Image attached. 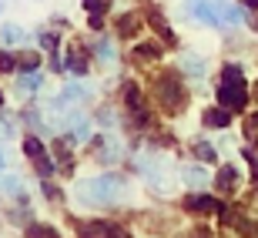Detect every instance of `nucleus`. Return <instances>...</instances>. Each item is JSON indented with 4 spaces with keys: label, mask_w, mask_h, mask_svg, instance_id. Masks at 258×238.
I'll return each mask as SVG.
<instances>
[{
    "label": "nucleus",
    "mask_w": 258,
    "mask_h": 238,
    "mask_svg": "<svg viewBox=\"0 0 258 238\" xmlns=\"http://www.w3.org/2000/svg\"><path fill=\"white\" fill-rule=\"evenodd\" d=\"M154 94H158V104H161L168 114H178V111L188 104V94L181 91V84H178L174 74H161L158 77V81H154Z\"/></svg>",
    "instance_id": "1"
},
{
    "label": "nucleus",
    "mask_w": 258,
    "mask_h": 238,
    "mask_svg": "<svg viewBox=\"0 0 258 238\" xmlns=\"http://www.w3.org/2000/svg\"><path fill=\"white\" fill-rule=\"evenodd\" d=\"M218 101L228 107V111H241V107L248 104V91H245V84H228V81H221Z\"/></svg>",
    "instance_id": "2"
},
{
    "label": "nucleus",
    "mask_w": 258,
    "mask_h": 238,
    "mask_svg": "<svg viewBox=\"0 0 258 238\" xmlns=\"http://www.w3.org/2000/svg\"><path fill=\"white\" fill-rule=\"evenodd\" d=\"M77 191H81V198H84V201H107V198H111V185H107L104 178H101V181H81Z\"/></svg>",
    "instance_id": "3"
},
{
    "label": "nucleus",
    "mask_w": 258,
    "mask_h": 238,
    "mask_svg": "<svg viewBox=\"0 0 258 238\" xmlns=\"http://www.w3.org/2000/svg\"><path fill=\"white\" fill-rule=\"evenodd\" d=\"M184 208L188 211H201V215H218V211H225L221 201L211 198V195H191V198H184Z\"/></svg>",
    "instance_id": "4"
},
{
    "label": "nucleus",
    "mask_w": 258,
    "mask_h": 238,
    "mask_svg": "<svg viewBox=\"0 0 258 238\" xmlns=\"http://www.w3.org/2000/svg\"><path fill=\"white\" fill-rule=\"evenodd\" d=\"M228 121H231V114H228V107H225V104L205 111V124H208V128H228Z\"/></svg>",
    "instance_id": "5"
},
{
    "label": "nucleus",
    "mask_w": 258,
    "mask_h": 238,
    "mask_svg": "<svg viewBox=\"0 0 258 238\" xmlns=\"http://www.w3.org/2000/svg\"><path fill=\"white\" fill-rule=\"evenodd\" d=\"M77 231L81 235H124V231L117 228V225H104V221H94V225H77Z\"/></svg>",
    "instance_id": "6"
},
{
    "label": "nucleus",
    "mask_w": 258,
    "mask_h": 238,
    "mask_svg": "<svg viewBox=\"0 0 258 238\" xmlns=\"http://www.w3.org/2000/svg\"><path fill=\"white\" fill-rule=\"evenodd\" d=\"M50 148H54V154H57L60 171H64V174H71V168H74V158H71V148H67V141H54Z\"/></svg>",
    "instance_id": "7"
},
{
    "label": "nucleus",
    "mask_w": 258,
    "mask_h": 238,
    "mask_svg": "<svg viewBox=\"0 0 258 238\" xmlns=\"http://www.w3.org/2000/svg\"><path fill=\"white\" fill-rule=\"evenodd\" d=\"M235 185H238V171H235V168H221L218 171V191L221 195H231Z\"/></svg>",
    "instance_id": "8"
},
{
    "label": "nucleus",
    "mask_w": 258,
    "mask_h": 238,
    "mask_svg": "<svg viewBox=\"0 0 258 238\" xmlns=\"http://www.w3.org/2000/svg\"><path fill=\"white\" fill-rule=\"evenodd\" d=\"M124 104L131 107V111H144V101H141L138 84H124Z\"/></svg>",
    "instance_id": "9"
},
{
    "label": "nucleus",
    "mask_w": 258,
    "mask_h": 238,
    "mask_svg": "<svg viewBox=\"0 0 258 238\" xmlns=\"http://www.w3.org/2000/svg\"><path fill=\"white\" fill-rule=\"evenodd\" d=\"M151 27H154V30H158V34H161V37H164V44H174V34H171V27L164 24V17H161V14H158V10H154V14H151Z\"/></svg>",
    "instance_id": "10"
},
{
    "label": "nucleus",
    "mask_w": 258,
    "mask_h": 238,
    "mask_svg": "<svg viewBox=\"0 0 258 238\" xmlns=\"http://www.w3.org/2000/svg\"><path fill=\"white\" fill-rule=\"evenodd\" d=\"M191 10H195V17H198V20H205V24L218 20V10H211L208 4H201V0H195V4H191Z\"/></svg>",
    "instance_id": "11"
},
{
    "label": "nucleus",
    "mask_w": 258,
    "mask_h": 238,
    "mask_svg": "<svg viewBox=\"0 0 258 238\" xmlns=\"http://www.w3.org/2000/svg\"><path fill=\"white\" fill-rule=\"evenodd\" d=\"M215 10H218V20H221V24H238V20H241V14L231 7V4H218Z\"/></svg>",
    "instance_id": "12"
},
{
    "label": "nucleus",
    "mask_w": 258,
    "mask_h": 238,
    "mask_svg": "<svg viewBox=\"0 0 258 238\" xmlns=\"http://www.w3.org/2000/svg\"><path fill=\"white\" fill-rule=\"evenodd\" d=\"M117 34H121V37H134V34H138V17H131V14L121 17L117 20Z\"/></svg>",
    "instance_id": "13"
},
{
    "label": "nucleus",
    "mask_w": 258,
    "mask_h": 238,
    "mask_svg": "<svg viewBox=\"0 0 258 238\" xmlns=\"http://www.w3.org/2000/svg\"><path fill=\"white\" fill-rule=\"evenodd\" d=\"M67 67H71L74 74H84L87 71V57L81 54V50H71V54H67Z\"/></svg>",
    "instance_id": "14"
},
{
    "label": "nucleus",
    "mask_w": 258,
    "mask_h": 238,
    "mask_svg": "<svg viewBox=\"0 0 258 238\" xmlns=\"http://www.w3.org/2000/svg\"><path fill=\"white\" fill-rule=\"evenodd\" d=\"M195 154H198V158H201L205 164H215V161H218V151H215L211 144H205V141H198V144H195Z\"/></svg>",
    "instance_id": "15"
},
{
    "label": "nucleus",
    "mask_w": 258,
    "mask_h": 238,
    "mask_svg": "<svg viewBox=\"0 0 258 238\" xmlns=\"http://www.w3.org/2000/svg\"><path fill=\"white\" fill-rule=\"evenodd\" d=\"M134 57H141V61H148V57H161V47L158 44H141V47H134Z\"/></svg>",
    "instance_id": "16"
},
{
    "label": "nucleus",
    "mask_w": 258,
    "mask_h": 238,
    "mask_svg": "<svg viewBox=\"0 0 258 238\" xmlns=\"http://www.w3.org/2000/svg\"><path fill=\"white\" fill-rule=\"evenodd\" d=\"M221 81H228V84H245V77H241V67L225 64V71H221Z\"/></svg>",
    "instance_id": "17"
},
{
    "label": "nucleus",
    "mask_w": 258,
    "mask_h": 238,
    "mask_svg": "<svg viewBox=\"0 0 258 238\" xmlns=\"http://www.w3.org/2000/svg\"><path fill=\"white\" fill-rule=\"evenodd\" d=\"M184 181L195 185V188H198V185H208V171H201V168H188V171H184Z\"/></svg>",
    "instance_id": "18"
},
{
    "label": "nucleus",
    "mask_w": 258,
    "mask_h": 238,
    "mask_svg": "<svg viewBox=\"0 0 258 238\" xmlns=\"http://www.w3.org/2000/svg\"><path fill=\"white\" fill-rule=\"evenodd\" d=\"M34 164H37V174H40V178H47V174H54V161H50L47 154H40V158H34Z\"/></svg>",
    "instance_id": "19"
},
{
    "label": "nucleus",
    "mask_w": 258,
    "mask_h": 238,
    "mask_svg": "<svg viewBox=\"0 0 258 238\" xmlns=\"http://www.w3.org/2000/svg\"><path fill=\"white\" fill-rule=\"evenodd\" d=\"M0 34H4V40H7V44H20V40H24V30L14 27V24H7V27L0 30Z\"/></svg>",
    "instance_id": "20"
},
{
    "label": "nucleus",
    "mask_w": 258,
    "mask_h": 238,
    "mask_svg": "<svg viewBox=\"0 0 258 238\" xmlns=\"http://www.w3.org/2000/svg\"><path fill=\"white\" fill-rule=\"evenodd\" d=\"M24 151H27L30 158H40V154H44V144H40L37 138H24Z\"/></svg>",
    "instance_id": "21"
},
{
    "label": "nucleus",
    "mask_w": 258,
    "mask_h": 238,
    "mask_svg": "<svg viewBox=\"0 0 258 238\" xmlns=\"http://www.w3.org/2000/svg\"><path fill=\"white\" fill-rule=\"evenodd\" d=\"M84 7L91 10V17H101V10L111 7V0H84Z\"/></svg>",
    "instance_id": "22"
},
{
    "label": "nucleus",
    "mask_w": 258,
    "mask_h": 238,
    "mask_svg": "<svg viewBox=\"0 0 258 238\" xmlns=\"http://www.w3.org/2000/svg\"><path fill=\"white\" fill-rule=\"evenodd\" d=\"M17 64H20V71H27V74H30V71H37V54H20Z\"/></svg>",
    "instance_id": "23"
},
{
    "label": "nucleus",
    "mask_w": 258,
    "mask_h": 238,
    "mask_svg": "<svg viewBox=\"0 0 258 238\" xmlns=\"http://www.w3.org/2000/svg\"><path fill=\"white\" fill-rule=\"evenodd\" d=\"M20 91H27V94H30V91H37V77H34V71H30L27 77H20Z\"/></svg>",
    "instance_id": "24"
},
{
    "label": "nucleus",
    "mask_w": 258,
    "mask_h": 238,
    "mask_svg": "<svg viewBox=\"0 0 258 238\" xmlns=\"http://www.w3.org/2000/svg\"><path fill=\"white\" fill-rule=\"evenodd\" d=\"M40 47L44 50H57V34H40Z\"/></svg>",
    "instance_id": "25"
},
{
    "label": "nucleus",
    "mask_w": 258,
    "mask_h": 238,
    "mask_svg": "<svg viewBox=\"0 0 258 238\" xmlns=\"http://www.w3.org/2000/svg\"><path fill=\"white\" fill-rule=\"evenodd\" d=\"M245 131H248V138L258 144V114H251V117H248V124H245Z\"/></svg>",
    "instance_id": "26"
},
{
    "label": "nucleus",
    "mask_w": 258,
    "mask_h": 238,
    "mask_svg": "<svg viewBox=\"0 0 258 238\" xmlns=\"http://www.w3.org/2000/svg\"><path fill=\"white\" fill-rule=\"evenodd\" d=\"M27 235H40V238H44V235H57V231L50 228V225H30Z\"/></svg>",
    "instance_id": "27"
},
{
    "label": "nucleus",
    "mask_w": 258,
    "mask_h": 238,
    "mask_svg": "<svg viewBox=\"0 0 258 238\" xmlns=\"http://www.w3.org/2000/svg\"><path fill=\"white\" fill-rule=\"evenodd\" d=\"M188 71H191L195 77H201V74H205V67H201V61H198V57H188Z\"/></svg>",
    "instance_id": "28"
},
{
    "label": "nucleus",
    "mask_w": 258,
    "mask_h": 238,
    "mask_svg": "<svg viewBox=\"0 0 258 238\" xmlns=\"http://www.w3.org/2000/svg\"><path fill=\"white\" fill-rule=\"evenodd\" d=\"M44 195H47L50 201H60V191L54 188V185H50V181H44Z\"/></svg>",
    "instance_id": "29"
},
{
    "label": "nucleus",
    "mask_w": 258,
    "mask_h": 238,
    "mask_svg": "<svg viewBox=\"0 0 258 238\" xmlns=\"http://www.w3.org/2000/svg\"><path fill=\"white\" fill-rule=\"evenodd\" d=\"M0 71H4V74L14 71V57H10V54H0Z\"/></svg>",
    "instance_id": "30"
},
{
    "label": "nucleus",
    "mask_w": 258,
    "mask_h": 238,
    "mask_svg": "<svg viewBox=\"0 0 258 238\" xmlns=\"http://www.w3.org/2000/svg\"><path fill=\"white\" fill-rule=\"evenodd\" d=\"M251 91H255V97H258V84H255V87H251Z\"/></svg>",
    "instance_id": "31"
},
{
    "label": "nucleus",
    "mask_w": 258,
    "mask_h": 238,
    "mask_svg": "<svg viewBox=\"0 0 258 238\" xmlns=\"http://www.w3.org/2000/svg\"><path fill=\"white\" fill-rule=\"evenodd\" d=\"M0 164H4V151H0Z\"/></svg>",
    "instance_id": "32"
}]
</instances>
